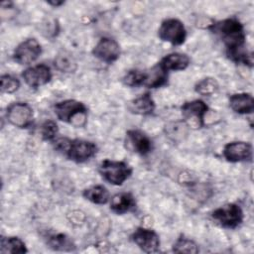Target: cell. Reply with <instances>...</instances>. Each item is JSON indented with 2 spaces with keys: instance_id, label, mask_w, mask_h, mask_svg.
I'll return each instance as SVG.
<instances>
[{
  "instance_id": "cell-22",
  "label": "cell",
  "mask_w": 254,
  "mask_h": 254,
  "mask_svg": "<svg viewBox=\"0 0 254 254\" xmlns=\"http://www.w3.org/2000/svg\"><path fill=\"white\" fill-rule=\"evenodd\" d=\"M0 252L2 254L7 253H26L28 252L25 243L18 237H1L0 241Z\"/></svg>"
},
{
  "instance_id": "cell-9",
  "label": "cell",
  "mask_w": 254,
  "mask_h": 254,
  "mask_svg": "<svg viewBox=\"0 0 254 254\" xmlns=\"http://www.w3.org/2000/svg\"><path fill=\"white\" fill-rule=\"evenodd\" d=\"M42 48L36 39H27L20 43L13 53V59L20 64L34 63L41 55Z\"/></svg>"
},
{
  "instance_id": "cell-25",
  "label": "cell",
  "mask_w": 254,
  "mask_h": 254,
  "mask_svg": "<svg viewBox=\"0 0 254 254\" xmlns=\"http://www.w3.org/2000/svg\"><path fill=\"white\" fill-rule=\"evenodd\" d=\"M145 78V70L131 69L122 78L123 83L127 86H139L143 85Z\"/></svg>"
},
{
  "instance_id": "cell-5",
  "label": "cell",
  "mask_w": 254,
  "mask_h": 254,
  "mask_svg": "<svg viewBox=\"0 0 254 254\" xmlns=\"http://www.w3.org/2000/svg\"><path fill=\"white\" fill-rule=\"evenodd\" d=\"M159 38L174 46H180L185 43L187 31L182 21L175 18L166 19L162 22L158 30Z\"/></svg>"
},
{
  "instance_id": "cell-17",
  "label": "cell",
  "mask_w": 254,
  "mask_h": 254,
  "mask_svg": "<svg viewBox=\"0 0 254 254\" xmlns=\"http://www.w3.org/2000/svg\"><path fill=\"white\" fill-rule=\"evenodd\" d=\"M155 101L150 93H144L128 103L130 112L138 115H150L155 110Z\"/></svg>"
},
{
  "instance_id": "cell-7",
  "label": "cell",
  "mask_w": 254,
  "mask_h": 254,
  "mask_svg": "<svg viewBox=\"0 0 254 254\" xmlns=\"http://www.w3.org/2000/svg\"><path fill=\"white\" fill-rule=\"evenodd\" d=\"M7 120L18 128H28L33 123V109L26 102H14L7 107Z\"/></svg>"
},
{
  "instance_id": "cell-16",
  "label": "cell",
  "mask_w": 254,
  "mask_h": 254,
  "mask_svg": "<svg viewBox=\"0 0 254 254\" xmlns=\"http://www.w3.org/2000/svg\"><path fill=\"white\" fill-rule=\"evenodd\" d=\"M168 81V71L158 63L152 68L145 70L143 86L148 88H158L165 85Z\"/></svg>"
},
{
  "instance_id": "cell-8",
  "label": "cell",
  "mask_w": 254,
  "mask_h": 254,
  "mask_svg": "<svg viewBox=\"0 0 254 254\" xmlns=\"http://www.w3.org/2000/svg\"><path fill=\"white\" fill-rule=\"evenodd\" d=\"M181 109L188 125L196 128L204 125V116L208 110V106L204 101L200 99L188 101L182 105Z\"/></svg>"
},
{
  "instance_id": "cell-6",
  "label": "cell",
  "mask_w": 254,
  "mask_h": 254,
  "mask_svg": "<svg viewBox=\"0 0 254 254\" xmlns=\"http://www.w3.org/2000/svg\"><path fill=\"white\" fill-rule=\"evenodd\" d=\"M211 216L222 227L233 229L241 224L243 211L238 204L228 203L214 209Z\"/></svg>"
},
{
  "instance_id": "cell-21",
  "label": "cell",
  "mask_w": 254,
  "mask_h": 254,
  "mask_svg": "<svg viewBox=\"0 0 254 254\" xmlns=\"http://www.w3.org/2000/svg\"><path fill=\"white\" fill-rule=\"evenodd\" d=\"M82 195L87 200L95 204H105L110 199L108 190L101 185H96L85 189L82 192Z\"/></svg>"
},
{
  "instance_id": "cell-14",
  "label": "cell",
  "mask_w": 254,
  "mask_h": 254,
  "mask_svg": "<svg viewBox=\"0 0 254 254\" xmlns=\"http://www.w3.org/2000/svg\"><path fill=\"white\" fill-rule=\"evenodd\" d=\"M126 139L129 148L137 154L144 156L149 154L153 149V143L151 139L141 130H128L126 133Z\"/></svg>"
},
{
  "instance_id": "cell-27",
  "label": "cell",
  "mask_w": 254,
  "mask_h": 254,
  "mask_svg": "<svg viewBox=\"0 0 254 254\" xmlns=\"http://www.w3.org/2000/svg\"><path fill=\"white\" fill-rule=\"evenodd\" d=\"M55 65L61 71L73 72L76 68V64L74 60L68 55H60L55 60Z\"/></svg>"
},
{
  "instance_id": "cell-4",
  "label": "cell",
  "mask_w": 254,
  "mask_h": 254,
  "mask_svg": "<svg viewBox=\"0 0 254 254\" xmlns=\"http://www.w3.org/2000/svg\"><path fill=\"white\" fill-rule=\"evenodd\" d=\"M101 177L114 186H121L132 175V168L125 162L103 160L98 169Z\"/></svg>"
},
{
  "instance_id": "cell-13",
  "label": "cell",
  "mask_w": 254,
  "mask_h": 254,
  "mask_svg": "<svg viewBox=\"0 0 254 254\" xmlns=\"http://www.w3.org/2000/svg\"><path fill=\"white\" fill-rule=\"evenodd\" d=\"M222 154L226 161L231 163L248 161L252 157V146L243 141L230 142L224 146Z\"/></svg>"
},
{
  "instance_id": "cell-15",
  "label": "cell",
  "mask_w": 254,
  "mask_h": 254,
  "mask_svg": "<svg viewBox=\"0 0 254 254\" xmlns=\"http://www.w3.org/2000/svg\"><path fill=\"white\" fill-rule=\"evenodd\" d=\"M230 108L238 114H250L254 110V99L250 93L241 92L229 97Z\"/></svg>"
},
{
  "instance_id": "cell-20",
  "label": "cell",
  "mask_w": 254,
  "mask_h": 254,
  "mask_svg": "<svg viewBox=\"0 0 254 254\" xmlns=\"http://www.w3.org/2000/svg\"><path fill=\"white\" fill-rule=\"evenodd\" d=\"M47 244L57 251H74L75 244L70 237L64 233H53L47 237Z\"/></svg>"
},
{
  "instance_id": "cell-29",
  "label": "cell",
  "mask_w": 254,
  "mask_h": 254,
  "mask_svg": "<svg viewBox=\"0 0 254 254\" xmlns=\"http://www.w3.org/2000/svg\"><path fill=\"white\" fill-rule=\"evenodd\" d=\"M48 3H49V4H51V5H54V6H56V7H57V6H61L62 4H64V1H59V2H58V1H56V2H52V1H49Z\"/></svg>"
},
{
  "instance_id": "cell-3",
  "label": "cell",
  "mask_w": 254,
  "mask_h": 254,
  "mask_svg": "<svg viewBox=\"0 0 254 254\" xmlns=\"http://www.w3.org/2000/svg\"><path fill=\"white\" fill-rule=\"evenodd\" d=\"M57 117L74 127H83L87 122V108L85 105L74 99H66L55 105Z\"/></svg>"
},
{
  "instance_id": "cell-28",
  "label": "cell",
  "mask_w": 254,
  "mask_h": 254,
  "mask_svg": "<svg viewBox=\"0 0 254 254\" xmlns=\"http://www.w3.org/2000/svg\"><path fill=\"white\" fill-rule=\"evenodd\" d=\"M20 87V81L10 75V74H4L1 76V90L5 93H13L17 91Z\"/></svg>"
},
{
  "instance_id": "cell-19",
  "label": "cell",
  "mask_w": 254,
  "mask_h": 254,
  "mask_svg": "<svg viewBox=\"0 0 254 254\" xmlns=\"http://www.w3.org/2000/svg\"><path fill=\"white\" fill-rule=\"evenodd\" d=\"M167 71L183 70L190 64V58L186 54L172 53L165 56L159 63Z\"/></svg>"
},
{
  "instance_id": "cell-26",
  "label": "cell",
  "mask_w": 254,
  "mask_h": 254,
  "mask_svg": "<svg viewBox=\"0 0 254 254\" xmlns=\"http://www.w3.org/2000/svg\"><path fill=\"white\" fill-rule=\"evenodd\" d=\"M58 124L54 120H46L40 128V133L45 141H54L58 135Z\"/></svg>"
},
{
  "instance_id": "cell-23",
  "label": "cell",
  "mask_w": 254,
  "mask_h": 254,
  "mask_svg": "<svg viewBox=\"0 0 254 254\" xmlns=\"http://www.w3.org/2000/svg\"><path fill=\"white\" fill-rule=\"evenodd\" d=\"M194 90L200 95L210 96L218 90V82L213 77H205L195 84Z\"/></svg>"
},
{
  "instance_id": "cell-10",
  "label": "cell",
  "mask_w": 254,
  "mask_h": 254,
  "mask_svg": "<svg viewBox=\"0 0 254 254\" xmlns=\"http://www.w3.org/2000/svg\"><path fill=\"white\" fill-rule=\"evenodd\" d=\"M131 240L146 253L157 252L160 248V237L153 229L138 227L132 233Z\"/></svg>"
},
{
  "instance_id": "cell-2",
  "label": "cell",
  "mask_w": 254,
  "mask_h": 254,
  "mask_svg": "<svg viewBox=\"0 0 254 254\" xmlns=\"http://www.w3.org/2000/svg\"><path fill=\"white\" fill-rule=\"evenodd\" d=\"M55 149L75 163H83L95 156L97 147L93 142L82 139L58 138L54 140Z\"/></svg>"
},
{
  "instance_id": "cell-18",
  "label": "cell",
  "mask_w": 254,
  "mask_h": 254,
  "mask_svg": "<svg viewBox=\"0 0 254 254\" xmlns=\"http://www.w3.org/2000/svg\"><path fill=\"white\" fill-rule=\"evenodd\" d=\"M136 206L134 196L130 192H119L110 199V209L117 214H123Z\"/></svg>"
},
{
  "instance_id": "cell-24",
  "label": "cell",
  "mask_w": 254,
  "mask_h": 254,
  "mask_svg": "<svg viewBox=\"0 0 254 254\" xmlns=\"http://www.w3.org/2000/svg\"><path fill=\"white\" fill-rule=\"evenodd\" d=\"M173 251L176 253H197L198 247L193 240L181 236L174 243Z\"/></svg>"
},
{
  "instance_id": "cell-1",
  "label": "cell",
  "mask_w": 254,
  "mask_h": 254,
  "mask_svg": "<svg viewBox=\"0 0 254 254\" xmlns=\"http://www.w3.org/2000/svg\"><path fill=\"white\" fill-rule=\"evenodd\" d=\"M210 29L222 40L226 54L231 61L252 66V55L244 50L246 40L244 27L237 19H224L212 24Z\"/></svg>"
},
{
  "instance_id": "cell-12",
  "label": "cell",
  "mask_w": 254,
  "mask_h": 254,
  "mask_svg": "<svg viewBox=\"0 0 254 254\" xmlns=\"http://www.w3.org/2000/svg\"><path fill=\"white\" fill-rule=\"evenodd\" d=\"M22 77L30 87L37 88L50 82L52 79V71L50 66L41 64L23 70Z\"/></svg>"
},
{
  "instance_id": "cell-11",
  "label": "cell",
  "mask_w": 254,
  "mask_h": 254,
  "mask_svg": "<svg viewBox=\"0 0 254 254\" xmlns=\"http://www.w3.org/2000/svg\"><path fill=\"white\" fill-rule=\"evenodd\" d=\"M92 54L98 60L111 64L119 58L120 46L114 39L105 37L98 41L92 50Z\"/></svg>"
}]
</instances>
